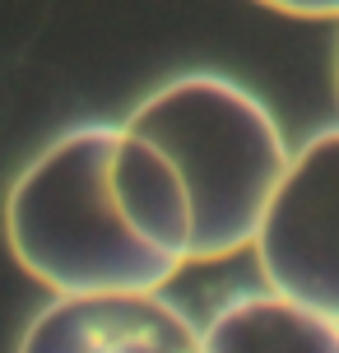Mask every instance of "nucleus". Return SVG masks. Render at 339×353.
I'll list each match as a JSON object with an SVG mask.
<instances>
[{"mask_svg": "<svg viewBox=\"0 0 339 353\" xmlns=\"http://www.w3.org/2000/svg\"><path fill=\"white\" fill-rule=\"evenodd\" d=\"M335 93H339V47H335Z\"/></svg>", "mask_w": 339, "mask_h": 353, "instance_id": "8", "label": "nucleus"}, {"mask_svg": "<svg viewBox=\"0 0 339 353\" xmlns=\"http://www.w3.org/2000/svg\"><path fill=\"white\" fill-rule=\"evenodd\" d=\"M121 125H74L37 154L5 195V242L56 298L70 293H163L167 261L125 223L112 191Z\"/></svg>", "mask_w": 339, "mask_h": 353, "instance_id": "1", "label": "nucleus"}, {"mask_svg": "<svg viewBox=\"0 0 339 353\" xmlns=\"http://www.w3.org/2000/svg\"><path fill=\"white\" fill-rule=\"evenodd\" d=\"M251 251L274 293L339 321V125L288 159Z\"/></svg>", "mask_w": 339, "mask_h": 353, "instance_id": "3", "label": "nucleus"}, {"mask_svg": "<svg viewBox=\"0 0 339 353\" xmlns=\"http://www.w3.org/2000/svg\"><path fill=\"white\" fill-rule=\"evenodd\" d=\"M125 130L177 163L196 219L191 261H228L256 242L293 154L251 88L209 70L177 74L125 117Z\"/></svg>", "mask_w": 339, "mask_h": 353, "instance_id": "2", "label": "nucleus"}, {"mask_svg": "<svg viewBox=\"0 0 339 353\" xmlns=\"http://www.w3.org/2000/svg\"><path fill=\"white\" fill-rule=\"evenodd\" d=\"M112 191H116L125 223L158 256L177 265L191 261L196 219H191V195H186L177 163L154 140H144L125 125L116 130V149H112Z\"/></svg>", "mask_w": 339, "mask_h": 353, "instance_id": "5", "label": "nucleus"}, {"mask_svg": "<svg viewBox=\"0 0 339 353\" xmlns=\"http://www.w3.org/2000/svg\"><path fill=\"white\" fill-rule=\"evenodd\" d=\"M19 353H200V330L163 293H70L28 321Z\"/></svg>", "mask_w": 339, "mask_h": 353, "instance_id": "4", "label": "nucleus"}, {"mask_svg": "<svg viewBox=\"0 0 339 353\" xmlns=\"http://www.w3.org/2000/svg\"><path fill=\"white\" fill-rule=\"evenodd\" d=\"M200 353H339V321L284 293H242L200 325Z\"/></svg>", "mask_w": 339, "mask_h": 353, "instance_id": "6", "label": "nucleus"}, {"mask_svg": "<svg viewBox=\"0 0 339 353\" xmlns=\"http://www.w3.org/2000/svg\"><path fill=\"white\" fill-rule=\"evenodd\" d=\"M256 5L293 19H339V0H256Z\"/></svg>", "mask_w": 339, "mask_h": 353, "instance_id": "7", "label": "nucleus"}]
</instances>
